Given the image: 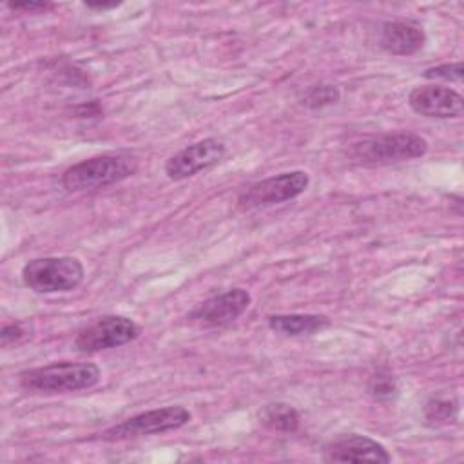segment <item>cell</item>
<instances>
[{
    "mask_svg": "<svg viewBox=\"0 0 464 464\" xmlns=\"http://www.w3.org/2000/svg\"><path fill=\"white\" fill-rule=\"evenodd\" d=\"M25 328L20 323H9L4 324L0 330V341L2 344H9V343H18L25 337Z\"/></svg>",
    "mask_w": 464,
    "mask_h": 464,
    "instance_id": "cell-19",
    "label": "cell"
},
{
    "mask_svg": "<svg viewBox=\"0 0 464 464\" xmlns=\"http://www.w3.org/2000/svg\"><path fill=\"white\" fill-rule=\"evenodd\" d=\"M368 392L379 401H388L397 395V382L392 375L377 373L372 377V381L368 384Z\"/></svg>",
    "mask_w": 464,
    "mask_h": 464,
    "instance_id": "cell-17",
    "label": "cell"
},
{
    "mask_svg": "<svg viewBox=\"0 0 464 464\" xmlns=\"http://www.w3.org/2000/svg\"><path fill=\"white\" fill-rule=\"evenodd\" d=\"M7 7L13 11H27V13L44 11L45 13L47 9H53V4H49V2H9Z\"/></svg>",
    "mask_w": 464,
    "mask_h": 464,
    "instance_id": "cell-20",
    "label": "cell"
},
{
    "mask_svg": "<svg viewBox=\"0 0 464 464\" xmlns=\"http://www.w3.org/2000/svg\"><path fill=\"white\" fill-rule=\"evenodd\" d=\"M190 419H192V413L185 406H179V404L163 406V408H154V410H147L138 415H132L123 422L107 428L105 431L100 433V437L103 440H123V439L167 433L188 424Z\"/></svg>",
    "mask_w": 464,
    "mask_h": 464,
    "instance_id": "cell-5",
    "label": "cell"
},
{
    "mask_svg": "<svg viewBox=\"0 0 464 464\" xmlns=\"http://www.w3.org/2000/svg\"><path fill=\"white\" fill-rule=\"evenodd\" d=\"M324 462H381L392 460L390 451L372 437L359 433H344L324 444L323 450Z\"/></svg>",
    "mask_w": 464,
    "mask_h": 464,
    "instance_id": "cell-11",
    "label": "cell"
},
{
    "mask_svg": "<svg viewBox=\"0 0 464 464\" xmlns=\"http://www.w3.org/2000/svg\"><path fill=\"white\" fill-rule=\"evenodd\" d=\"M259 422L276 433H294L301 424V417L288 402H270L261 410Z\"/></svg>",
    "mask_w": 464,
    "mask_h": 464,
    "instance_id": "cell-14",
    "label": "cell"
},
{
    "mask_svg": "<svg viewBox=\"0 0 464 464\" xmlns=\"http://www.w3.org/2000/svg\"><path fill=\"white\" fill-rule=\"evenodd\" d=\"M227 149L216 138H203L172 154L165 163V174L172 181H183L218 165Z\"/></svg>",
    "mask_w": 464,
    "mask_h": 464,
    "instance_id": "cell-8",
    "label": "cell"
},
{
    "mask_svg": "<svg viewBox=\"0 0 464 464\" xmlns=\"http://www.w3.org/2000/svg\"><path fill=\"white\" fill-rule=\"evenodd\" d=\"M266 323L272 332L286 337L312 335L330 324L328 317L321 314H276L268 315Z\"/></svg>",
    "mask_w": 464,
    "mask_h": 464,
    "instance_id": "cell-13",
    "label": "cell"
},
{
    "mask_svg": "<svg viewBox=\"0 0 464 464\" xmlns=\"http://www.w3.org/2000/svg\"><path fill=\"white\" fill-rule=\"evenodd\" d=\"M428 80H446V82H460L462 80V62L440 63L435 67H428L424 71Z\"/></svg>",
    "mask_w": 464,
    "mask_h": 464,
    "instance_id": "cell-18",
    "label": "cell"
},
{
    "mask_svg": "<svg viewBox=\"0 0 464 464\" xmlns=\"http://www.w3.org/2000/svg\"><path fill=\"white\" fill-rule=\"evenodd\" d=\"M310 185V176L304 170H288L266 179H261L243 190L237 198L241 210H257L274 207L301 196Z\"/></svg>",
    "mask_w": 464,
    "mask_h": 464,
    "instance_id": "cell-6",
    "label": "cell"
},
{
    "mask_svg": "<svg viewBox=\"0 0 464 464\" xmlns=\"http://www.w3.org/2000/svg\"><path fill=\"white\" fill-rule=\"evenodd\" d=\"M138 170V158L129 152H105L65 169L62 185L67 192H83L120 183Z\"/></svg>",
    "mask_w": 464,
    "mask_h": 464,
    "instance_id": "cell-2",
    "label": "cell"
},
{
    "mask_svg": "<svg viewBox=\"0 0 464 464\" xmlns=\"http://www.w3.org/2000/svg\"><path fill=\"white\" fill-rule=\"evenodd\" d=\"M341 100V91L339 87L332 85V83H319V85H312L303 96H301V103L308 109H323V107H330L335 105Z\"/></svg>",
    "mask_w": 464,
    "mask_h": 464,
    "instance_id": "cell-16",
    "label": "cell"
},
{
    "mask_svg": "<svg viewBox=\"0 0 464 464\" xmlns=\"http://www.w3.org/2000/svg\"><path fill=\"white\" fill-rule=\"evenodd\" d=\"M428 152V141L415 132H388L353 140L344 154L350 163L361 167H382L420 158Z\"/></svg>",
    "mask_w": 464,
    "mask_h": 464,
    "instance_id": "cell-1",
    "label": "cell"
},
{
    "mask_svg": "<svg viewBox=\"0 0 464 464\" xmlns=\"http://www.w3.org/2000/svg\"><path fill=\"white\" fill-rule=\"evenodd\" d=\"M459 402L446 397H431L424 406V419L430 426H446L457 420Z\"/></svg>",
    "mask_w": 464,
    "mask_h": 464,
    "instance_id": "cell-15",
    "label": "cell"
},
{
    "mask_svg": "<svg viewBox=\"0 0 464 464\" xmlns=\"http://www.w3.org/2000/svg\"><path fill=\"white\" fill-rule=\"evenodd\" d=\"M250 303L252 295L248 290L230 288L205 299L190 312L188 319L205 326H223L234 323L239 315H243Z\"/></svg>",
    "mask_w": 464,
    "mask_h": 464,
    "instance_id": "cell-10",
    "label": "cell"
},
{
    "mask_svg": "<svg viewBox=\"0 0 464 464\" xmlns=\"http://www.w3.org/2000/svg\"><path fill=\"white\" fill-rule=\"evenodd\" d=\"M85 268L78 257L72 256H47L36 257L24 265L22 281L36 294L71 292L82 285Z\"/></svg>",
    "mask_w": 464,
    "mask_h": 464,
    "instance_id": "cell-4",
    "label": "cell"
},
{
    "mask_svg": "<svg viewBox=\"0 0 464 464\" xmlns=\"http://www.w3.org/2000/svg\"><path fill=\"white\" fill-rule=\"evenodd\" d=\"M120 2H85L87 9H94V11H107V9H114L118 7Z\"/></svg>",
    "mask_w": 464,
    "mask_h": 464,
    "instance_id": "cell-21",
    "label": "cell"
},
{
    "mask_svg": "<svg viewBox=\"0 0 464 464\" xmlns=\"http://www.w3.org/2000/svg\"><path fill=\"white\" fill-rule=\"evenodd\" d=\"M100 377L94 362L60 361L20 372L18 382L29 393H69L96 386Z\"/></svg>",
    "mask_w": 464,
    "mask_h": 464,
    "instance_id": "cell-3",
    "label": "cell"
},
{
    "mask_svg": "<svg viewBox=\"0 0 464 464\" xmlns=\"http://www.w3.org/2000/svg\"><path fill=\"white\" fill-rule=\"evenodd\" d=\"M379 42H381V47L390 54L410 56L419 53L424 47L426 33L417 24L393 20L382 25Z\"/></svg>",
    "mask_w": 464,
    "mask_h": 464,
    "instance_id": "cell-12",
    "label": "cell"
},
{
    "mask_svg": "<svg viewBox=\"0 0 464 464\" xmlns=\"http://www.w3.org/2000/svg\"><path fill=\"white\" fill-rule=\"evenodd\" d=\"M141 334L136 321L125 315H103L83 326L74 337V348L83 353L103 352L132 343Z\"/></svg>",
    "mask_w": 464,
    "mask_h": 464,
    "instance_id": "cell-7",
    "label": "cell"
},
{
    "mask_svg": "<svg viewBox=\"0 0 464 464\" xmlns=\"http://www.w3.org/2000/svg\"><path fill=\"white\" fill-rule=\"evenodd\" d=\"M408 103L413 112L426 118H460L464 112V98L451 87L428 83L411 89Z\"/></svg>",
    "mask_w": 464,
    "mask_h": 464,
    "instance_id": "cell-9",
    "label": "cell"
}]
</instances>
